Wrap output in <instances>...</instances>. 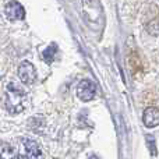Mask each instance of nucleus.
<instances>
[{
    "mask_svg": "<svg viewBox=\"0 0 159 159\" xmlns=\"http://www.w3.org/2000/svg\"><path fill=\"white\" fill-rule=\"evenodd\" d=\"M25 103H27V93L16 82H10L6 87V109L11 113H21L25 109Z\"/></svg>",
    "mask_w": 159,
    "mask_h": 159,
    "instance_id": "obj_1",
    "label": "nucleus"
},
{
    "mask_svg": "<svg viewBox=\"0 0 159 159\" xmlns=\"http://www.w3.org/2000/svg\"><path fill=\"white\" fill-rule=\"evenodd\" d=\"M18 75L24 84L32 85L36 81V70L30 61H22L18 67Z\"/></svg>",
    "mask_w": 159,
    "mask_h": 159,
    "instance_id": "obj_2",
    "label": "nucleus"
},
{
    "mask_svg": "<svg viewBox=\"0 0 159 159\" xmlns=\"http://www.w3.org/2000/svg\"><path fill=\"white\" fill-rule=\"evenodd\" d=\"M4 13H6V17L11 21H20V20H24L25 17V10L18 2L16 0H11L6 4L4 7Z\"/></svg>",
    "mask_w": 159,
    "mask_h": 159,
    "instance_id": "obj_3",
    "label": "nucleus"
},
{
    "mask_svg": "<svg viewBox=\"0 0 159 159\" xmlns=\"http://www.w3.org/2000/svg\"><path fill=\"white\" fill-rule=\"evenodd\" d=\"M77 95L84 102L92 101L93 96H95V85H93V82H91L89 80L81 81L77 87Z\"/></svg>",
    "mask_w": 159,
    "mask_h": 159,
    "instance_id": "obj_4",
    "label": "nucleus"
},
{
    "mask_svg": "<svg viewBox=\"0 0 159 159\" xmlns=\"http://www.w3.org/2000/svg\"><path fill=\"white\" fill-rule=\"evenodd\" d=\"M22 151H24V154H20L18 158H38L42 155L39 145L32 140L22 141Z\"/></svg>",
    "mask_w": 159,
    "mask_h": 159,
    "instance_id": "obj_5",
    "label": "nucleus"
},
{
    "mask_svg": "<svg viewBox=\"0 0 159 159\" xmlns=\"http://www.w3.org/2000/svg\"><path fill=\"white\" fill-rule=\"evenodd\" d=\"M143 120L147 127H157L159 124V110L154 106L147 107L144 112Z\"/></svg>",
    "mask_w": 159,
    "mask_h": 159,
    "instance_id": "obj_6",
    "label": "nucleus"
},
{
    "mask_svg": "<svg viewBox=\"0 0 159 159\" xmlns=\"http://www.w3.org/2000/svg\"><path fill=\"white\" fill-rule=\"evenodd\" d=\"M56 53H57V46H56V43H52L49 48H46V49L43 50L42 57H43V60L46 61V63H52V61L55 60Z\"/></svg>",
    "mask_w": 159,
    "mask_h": 159,
    "instance_id": "obj_7",
    "label": "nucleus"
}]
</instances>
